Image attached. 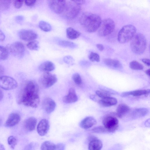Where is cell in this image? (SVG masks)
<instances>
[{"label":"cell","mask_w":150,"mask_h":150,"mask_svg":"<svg viewBox=\"0 0 150 150\" xmlns=\"http://www.w3.org/2000/svg\"><path fill=\"white\" fill-rule=\"evenodd\" d=\"M5 38V35L0 30V42L4 41Z\"/></svg>","instance_id":"obj_45"},{"label":"cell","mask_w":150,"mask_h":150,"mask_svg":"<svg viewBox=\"0 0 150 150\" xmlns=\"http://www.w3.org/2000/svg\"><path fill=\"white\" fill-rule=\"evenodd\" d=\"M2 122V120L0 118V126L1 125Z\"/></svg>","instance_id":"obj_54"},{"label":"cell","mask_w":150,"mask_h":150,"mask_svg":"<svg viewBox=\"0 0 150 150\" xmlns=\"http://www.w3.org/2000/svg\"><path fill=\"white\" fill-rule=\"evenodd\" d=\"M136 32V28L132 25H128L124 26L118 33V41L121 43L128 42L134 36Z\"/></svg>","instance_id":"obj_4"},{"label":"cell","mask_w":150,"mask_h":150,"mask_svg":"<svg viewBox=\"0 0 150 150\" xmlns=\"http://www.w3.org/2000/svg\"><path fill=\"white\" fill-rule=\"evenodd\" d=\"M56 106L55 102L50 98L44 99L42 102V107L47 113L52 112L55 109Z\"/></svg>","instance_id":"obj_13"},{"label":"cell","mask_w":150,"mask_h":150,"mask_svg":"<svg viewBox=\"0 0 150 150\" xmlns=\"http://www.w3.org/2000/svg\"><path fill=\"white\" fill-rule=\"evenodd\" d=\"M55 68L54 64L50 61L44 62L41 64L39 67V70L44 72H49L54 70Z\"/></svg>","instance_id":"obj_23"},{"label":"cell","mask_w":150,"mask_h":150,"mask_svg":"<svg viewBox=\"0 0 150 150\" xmlns=\"http://www.w3.org/2000/svg\"><path fill=\"white\" fill-rule=\"evenodd\" d=\"M40 85L45 88H49L57 81V79L56 75L49 72H44L39 79Z\"/></svg>","instance_id":"obj_9"},{"label":"cell","mask_w":150,"mask_h":150,"mask_svg":"<svg viewBox=\"0 0 150 150\" xmlns=\"http://www.w3.org/2000/svg\"><path fill=\"white\" fill-rule=\"evenodd\" d=\"M8 53L6 48L0 45V60L6 59L8 56Z\"/></svg>","instance_id":"obj_31"},{"label":"cell","mask_w":150,"mask_h":150,"mask_svg":"<svg viewBox=\"0 0 150 150\" xmlns=\"http://www.w3.org/2000/svg\"><path fill=\"white\" fill-rule=\"evenodd\" d=\"M98 102L99 105L102 106L109 107L115 105L117 101L116 98L109 96L102 98Z\"/></svg>","instance_id":"obj_20"},{"label":"cell","mask_w":150,"mask_h":150,"mask_svg":"<svg viewBox=\"0 0 150 150\" xmlns=\"http://www.w3.org/2000/svg\"><path fill=\"white\" fill-rule=\"evenodd\" d=\"M78 100V97L75 89L73 88H69L68 94L65 96L63 99V102L66 103H75Z\"/></svg>","instance_id":"obj_17"},{"label":"cell","mask_w":150,"mask_h":150,"mask_svg":"<svg viewBox=\"0 0 150 150\" xmlns=\"http://www.w3.org/2000/svg\"><path fill=\"white\" fill-rule=\"evenodd\" d=\"M130 111L129 107L124 103L120 104L116 110V114L119 118H122L128 113Z\"/></svg>","instance_id":"obj_21"},{"label":"cell","mask_w":150,"mask_h":150,"mask_svg":"<svg viewBox=\"0 0 150 150\" xmlns=\"http://www.w3.org/2000/svg\"><path fill=\"white\" fill-rule=\"evenodd\" d=\"M103 144L101 141L94 137H91L88 144V150H101Z\"/></svg>","instance_id":"obj_16"},{"label":"cell","mask_w":150,"mask_h":150,"mask_svg":"<svg viewBox=\"0 0 150 150\" xmlns=\"http://www.w3.org/2000/svg\"><path fill=\"white\" fill-rule=\"evenodd\" d=\"M146 46V41L145 36L139 33L133 37L131 40L130 46L131 50L134 53L141 54L144 52Z\"/></svg>","instance_id":"obj_3"},{"label":"cell","mask_w":150,"mask_h":150,"mask_svg":"<svg viewBox=\"0 0 150 150\" xmlns=\"http://www.w3.org/2000/svg\"><path fill=\"white\" fill-rule=\"evenodd\" d=\"M72 79L74 82L78 85H81L82 83V79L80 75L78 73H75L72 76Z\"/></svg>","instance_id":"obj_34"},{"label":"cell","mask_w":150,"mask_h":150,"mask_svg":"<svg viewBox=\"0 0 150 150\" xmlns=\"http://www.w3.org/2000/svg\"><path fill=\"white\" fill-rule=\"evenodd\" d=\"M74 1L75 2L77 3H78L80 5L83 4L85 3V1H84V0H74Z\"/></svg>","instance_id":"obj_49"},{"label":"cell","mask_w":150,"mask_h":150,"mask_svg":"<svg viewBox=\"0 0 150 150\" xmlns=\"http://www.w3.org/2000/svg\"><path fill=\"white\" fill-rule=\"evenodd\" d=\"M103 127L107 132H113L116 131L119 126V121L115 117L108 115L105 117L102 120Z\"/></svg>","instance_id":"obj_8"},{"label":"cell","mask_w":150,"mask_h":150,"mask_svg":"<svg viewBox=\"0 0 150 150\" xmlns=\"http://www.w3.org/2000/svg\"><path fill=\"white\" fill-rule=\"evenodd\" d=\"M66 33L67 38L71 40L76 39L79 38L81 35L80 32L70 27L67 29Z\"/></svg>","instance_id":"obj_26"},{"label":"cell","mask_w":150,"mask_h":150,"mask_svg":"<svg viewBox=\"0 0 150 150\" xmlns=\"http://www.w3.org/2000/svg\"><path fill=\"white\" fill-rule=\"evenodd\" d=\"M81 9V5L73 1H66L63 11L65 17L69 19L75 18L79 13Z\"/></svg>","instance_id":"obj_5"},{"label":"cell","mask_w":150,"mask_h":150,"mask_svg":"<svg viewBox=\"0 0 150 150\" xmlns=\"http://www.w3.org/2000/svg\"><path fill=\"white\" fill-rule=\"evenodd\" d=\"M149 110L145 108H136L131 113L133 118H138L146 115L148 112Z\"/></svg>","instance_id":"obj_24"},{"label":"cell","mask_w":150,"mask_h":150,"mask_svg":"<svg viewBox=\"0 0 150 150\" xmlns=\"http://www.w3.org/2000/svg\"><path fill=\"white\" fill-rule=\"evenodd\" d=\"M21 119V116L19 114L14 112L11 113L8 116L5 125L7 127H13L17 124Z\"/></svg>","instance_id":"obj_15"},{"label":"cell","mask_w":150,"mask_h":150,"mask_svg":"<svg viewBox=\"0 0 150 150\" xmlns=\"http://www.w3.org/2000/svg\"><path fill=\"white\" fill-rule=\"evenodd\" d=\"M96 47L100 51H102L104 49L103 45L100 44H98L96 45Z\"/></svg>","instance_id":"obj_46"},{"label":"cell","mask_w":150,"mask_h":150,"mask_svg":"<svg viewBox=\"0 0 150 150\" xmlns=\"http://www.w3.org/2000/svg\"><path fill=\"white\" fill-rule=\"evenodd\" d=\"M36 0H25L24 1L25 4L29 6H32L35 3Z\"/></svg>","instance_id":"obj_43"},{"label":"cell","mask_w":150,"mask_h":150,"mask_svg":"<svg viewBox=\"0 0 150 150\" xmlns=\"http://www.w3.org/2000/svg\"><path fill=\"white\" fill-rule=\"evenodd\" d=\"M58 44L61 46L71 48H74L77 47L75 43L65 40L59 41Z\"/></svg>","instance_id":"obj_29"},{"label":"cell","mask_w":150,"mask_h":150,"mask_svg":"<svg viewBox=\"0 0 150 150\" xmlns=\"http://www.w3.org/2000/svg\"><path fill=\"white\" fill-rule=\"evenodd\" d=\"M20 38L25 41L33 40L36 39L38 35L35 32L30 30L22 29L18 33Z\"/></svg>","instance_id":"obj_12"},{"label":"cell","mask_w":150,"mask_h":150,"mask_svg":"<svg viewBox=\"0 0 150 150\" xmlns=\"http://www.w3.org/2000/svg\"><path fill=\"white\" fill-rule=\"evenodd\" d=\"M65 146L64 144L62 143H59L55 144L54 150H65Z\"/></svg>","instance_id":"obj_41"},{"label":"cell","mask_w":150,"mask_h":150,"mask_svg":"<svg viewBox=\"0 0 150 150\" xmlns=\"http://www.w3.org/2000/svg\"><path fill=\"white\" fill-rule=\"evenodd\" d=\"M149 93L150 90L149 89L138 90L124 92L122 94L121 96L123 97L127 96L129 95H132L134 96H138L148 94Z\"/></svg>","instance_id":"obj_22"},{"label":"cell","mask_w":150,"mask_h":150,"mask_svg":"<svg viewBox=\"0 0 150 150\" xmlns=\"http://www.w3.org/2000/svg\"><path fill=\"white\" fill-rule=\"evenodd\" d=\"M55 144L50 141H45L41 144V150H54Z\"/></svg>","instance_id":"obj_27"},{"label":"cell","mask_w":150,"mask_h":150,"mask_svg":"<svg viewBox=\"0 0 150 150\" xmlns=\"http://www.w3.org/2000/svg\"><path fill=\"white\" fill-rule=\"evenodd\" d=\"M146 74L149 76H150V69H149L146 70L145 71Z\"/></svg>","instance_id":"obj_53"},{"label":"cell","mask_w":150,"mask_h":150,"mask_svg":"<svg viewBox=\"0 0 150 150\" xmlns=\"http://www.w3.org/2000/svg\"><path fill=\"white\" fill-rule=\"evenodd\" d=\"M96 121L93 117H87L83 119L80 122V126L85 129H89L95 125Z\"/></svg>","instance_id":"obj_18"},{"label":"cell","mask_w":150,"mask_h":150,"mask_svg":"<svg viewBox=\"0 0 150 150\" xmlns=\"http://www.w3.org/2000/svg\"><path fill=\"white\" fill-rule=\"evenodd\" d=\"M11 2V0H0V9L3 10L8 9Z\"/></svg>","instance_id":"obj_33"},{"label":"cell","mask_w":150,"mask_h":150,"mask_svg":"<svg viewBox=\"0 0 150 150\" xmlns=\"http://www.w3.org/2000/svg\"><path fill=\"white\" fill-rule=\"evenodd\" d=\"M39 26L41 30L46 32L50 31L52 28L51 25L49 23L43 21L39 22Z\"/></svg>","instance_id":"obj_28"},{"label":"cell","mask_w":150,"mask_h":150,"mask_svg":"<svg viewBox=\"0 0 150 150\" xmlns=\"http://www.w3.org/2000/svg\"><path fill=\"white\" fill-rule=\"evenodd\" d=\"M26 46L30 50H37L39 49V43L36 40H33L29 42L27 44Z\"/></svg>","instance_id":"obj_32"},{"label":"cell","mask_w":150,"mask_h":150,"mask_svg":"<svg viewBox=\"0 0 150 150\" xmlns=\"http://www.w3.org/2000/svg\"><path fill=\"white\" fill-rule=\"evenodd\" d=\"M37 122V120L35 118L32 117H29L24 121V127L28 131H32L35 129Z\"/></svg>","instance_id":"obj_19"},{"label":"cell","mask_w":150,"mask_h":150,"mask_svg":"<svg viewBox=\"0 0 150 150\" xmlns=\"http://www.w3.org/2000/svg\"><path fill=\"white\" fill-rule=\"evenodd\" d=\"M88 58L92 62H99L100 61L99 55L97 53L91 52L89 54Z\"/></svg>","instance_id":"obj_35"},{"label":"cell","mask_w":150,"mask_h":150,"mask_svg":"<svg viewBox=\"0 0 150 150\" xmlns=\"http://www.w3.org/2000/svg\"><path fill=\"white\" fill-rule=\"evenodd\" d=\"M142 61L148 66H150V60L147 58L143 59H142Z\"/></svg>","instance_id":"obj_44"},{"label":"cell","mask_w":150,"mask_h":150,"mask_svg":"<svg viewBox=\"0 0 150 150\" xmlns=\"http://www.w3.org/2000/svg\"><path fill=\"white\" fill-rule=\"evenodd\" d=\"M0 150H5L4 146L1 144H0Z\"/></svg>","instance_id":"obj_52"},{"label":"cell","mask_w":150,"mask_h":150,"mask_svg":"<svg viewBox=\"0 0 150 150\" xmlns=\"http://www.w3.org/2000/svg\"><path fill=\"white\" fill-rule=\"evenodd\" d=\"M64 60L65 63L68 64L72 63L74 61L73 57L69 56L65 57L64 58Z\"/></svg>","instance_id":"obj_42"},{"label":"cell","mask_w":150,"mask_h":150,"mask_svg":"<svg viewBox=\"0 0 150 150\" xmlns=\"http://www.w3.org/2000/svg\"><path fill=\"white\" fill-rule=\"evenodd\" d=\"M103 62L106 65L111 67L119 69L122 67L121 63L116 59L107 58L105 59Z\"/></svg>","instance_id":"obj_25"},{"label":"cell","mask_w":150,"mask_h":150,"mask_svg":"<svg viewBox=\"0 0 150 150\" xmlns=\"http://www.w3.org/2000/svg\"><path fill=\"white\" fill-rule=\"evenodd\" d=\"M37 83L32 80L23 82L18 90L17 101L19 104L33 108L38 106L40 99Z\"/></svg>","instance_id":"obj_1"},{"label":"cell","mask_w":150,"mask_h":150,"mask_svg":"<svg viewBox=\"0 0 150 150\" xmlns=\"http://www.w3.org/2000/svg\"><path fill=\"white\" fill-rule=\"evenodd\" d=\"M50 128L48 121L45 119L41 120L37 127V132L38 134L42 136L45 135L47 133Z\"/></svg>","instance_id":"obj_14"},{"label":"cell","mask_w":150,"mask_h":150,"mask_svg":"<svg viewBox=\"0 0 150 150\" xmlns=\"http://www.w3.org/2000/svg\"><path fill=\"white\" fill-rule=\"evenodd\" d=\"M4 72V69L3 67L0 64V76H2Z\"/></svg>","instance_id":"obj_47"},{"label":"cell","mask_w":150,"mask_h":150,"mask_svg":"<svg viewBox=\"0 0 150 150\" xmlns=\"http://www.w3.org/2000/svg\"><path fill=\"white\" fill-rule=\"evenodd\" d=\"M18 84L13 78L7 76H0V87L6 90H13L17 87Z\"/></svg>","instance_id":"obj_10"},{"label":"cell","mask_w":150,"mask_h":150,"mask_svg":"<svg viewBox=\"0 0 150 150\" xmlns=\"http://www.w3.org/2000/svg\"><path fill=\"white\" fill-rule=\"evenodd\" d=\"M23 1L22 0H15L13 2L14 7L16 8H21L23 4Z\"/></svg>","instance_id":"obj_40"},{"label":"cell","mask_w":150,"mask_h":150,"mask_svg":"<svg viewBox=\"0 0 150 150\" xmlns=\"http://www.w3.org/2000/svg\"><path fill=\"white\" fill-rule=\"evenodd\" d=\"M79 21L86 31L92 33L98 30L102 21L100 17L98 15L86 12L81 16Z\"/></svg>","instance_id":"obj_2"},{"label":"cell","mask_w":150,"mask_h":150,"mask_svg":"<svg viewBox=\"0 0 150 150\" xmlns=\"http://www.w3.org/2000/svg\"><path fill=\"white\" fill-rule=\"evenodd\" d=\"M91 131L93 132L98 133H104L107 132L104 127L102 126L95 127L91 129Z\"/></svg>","instance_id":"obj_38"},{"label":"cell","mask_w":150,"mask_h":150,"mask_svg":"<svg viewBox=\"0 0 150 150\" xmlns=\"http://www.w3.org/2000/svg\"><path fill=\"white\" fill-rule=\"evenodd\" d=\"M38 146V144L37 143L32 142L26 145L24 148L23 150H34Z\"/></svg>","instance_id":"obj_39"},{"label":"cell","mask_w":150,"mask_h":150,"mask_svg":"<svg viewBox=\"0 0 150 150\" xmlns=\"http://www.w3.org/2000/svg\"><path fill=\"white\" fill-rule=\"evenodd\" d=\"M66 1L63 0H51L48 1V5L54 13L60 14L63 12Z\"/></svg>","instance_id":"obj_11"},{"label":"cell","mask_w":150,"mask_h":150,"mask_svg":"<svg viewBox=\"0 0 150 150\" xmlns=\"http://www.w3.org/2000/svg\"><path fill=\"white\" fill-rule=\"evenodd\" d=\"M145 125L147 126H149L150 120L149 119L148 120L145 122Z\"/></svg>","instance_id":"obj_51"},{"label":"cell","mask_w":150,"mask_h":150,"mask_svg":"<svg viewBox=\"0 0 150 150\" xmlns=\"http://www.w3.org/2000/svg\"><path fill=\"white\" fill-rule=\"evenodd\" d=\"M6 48L8 53L18 58H22L24 54V46L20 42H16L8 45Z\"/></svg>","instance_id":"obj_7"},{"label":"cell","mask_w":150,"mask_h":150,"mask_svg":"<svg viewBox=\"0 0 150 150\" xmlns=\"http://www.w3.org/2000/svg\"><path fill=\"white\" fill-rule=\"evenodd\" d=\"M96 93L97 95L101 99L110 96V93L106 91L97 90L96 91Z\"/></svg>","instance_id":"obj_36"},{"label":"cell","mask_w":150,"mask_h":150,"mask_svg":"<svg viewBox=\"0 0 150 150\" xmlns=\"http://www.w3.org/2000/svg\"><path fill=\"white\" fill-rule=\"evenodd\" d=\"M7 140L9 145L12 149H14L17 143L16 138L13 136H10L8 138Z\"/></svg>","instance_id":"obj_37"},{"label":"cell","mask_w":150,"mask_h":150,"mask_svg":"<svg viewBox=\"0 0 150 150\" xmlns=\"http://www.w3.org/2000/svg\"><path fill=\"white\" fill-rule=\"evenodd\" d=\"M115 23L111 18H108L102 21L98 29V34L100 37H104L110 34L114 30Z\"/></svg>","instance_id":"obj_6"},{"label":"cell","mask_w":150,"mask_h":150,"mask_svg":"<svg viewBox=\"0 0 150 150\" xmlns=\"http://www.w3.org/2000/svg\"><path fill=\"white\" fill-rule=\"evenodd\" d=\"M130 68L133 70H141L144 68L143 66L136 61L131 62L129 64Z\"/></svg>","instance_id":"obj_30"},{"label":"cell","mask_w":150,"mask_h":150,"mask_svg":"<svg viewBox=\"0 0 150 150\" xmlns=\"http://www.w3.org/2000/svg\"><path fill=\"white\" fill-rule=\"evenodd\" d=\"M4 96L3 91L0 88V101L2 100Z\"/></svg>","instance_id":"obj_50"},{"label":"cell","mask_w":150,"mask_h":150,"mask_svg":"<svg viewBox=\"0 0 150 150\" xmlns=\"http://www.w3.org/2000/svg\"><path fill=\"white\" fill-rule=\"evenodd\" d=\"M23 17L21 16H17L16 18V20L18 22H21L23 20Z\"/></svg>","instance_id":"obj_48"}]
</instances>
